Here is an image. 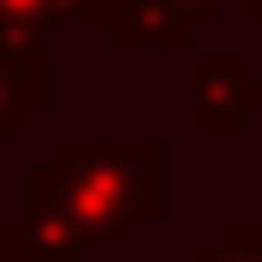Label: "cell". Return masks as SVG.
<instances>
[{
  "instance_id": "6da1fadb",
  "label": "cell",
  "mask_w": 262,
  "mask_h": 262,
  "mask_svg": "<svg viewBox=\"0 0 262 262\" xmlns=\"http://www.w3.org/2000/svg\"><path fill=\"white\" fill-rule=\"evenodd\" d=\"M49 177L85 244L128 250L165 207V146L152 134H61L49 146Z\"/></svg>"
},
{
  "instance_id": "7a4b0ae2",
  "label": "cell",
  "mask_w": 262,
  "mask_h": 262,
  "mask_svg": "<svg viewBox=\"0 0 262 262\" xmlns=\"http://www.w3.org/2000/svg\"><path fill=\"white\" fill-rule=\"evenodd\" d=\"M189 122L207 140H232L244 134L250 110H262V79H250L244 55H195L189 67Z\"/></svg>"
},
{
  "instance_id": "3957f363",
  "label": "cell",
  "mask_w": 262,
  "mask_h": 262,
  "mask_svg": "<svg viewBox=\"0 0 262 262\" xmlns=\"http://www.w3.org/2000/svg\"><path fill=\"white\" fill-rule=\"evenodd\" d=\"M12 244H25L37 262H85V232H79V220L67 213L61 189H55V177H49V165H37L31 177H25V207H18V220L12 226H0Z\"/></svg>"
},
{
  "instance_id": "277c9868",
  "label": "cell",
  "mask_w": 262,
  "mask_h": 262,
  "mask_svg": "<svg viewBox=\"0 0 262 262\" xmlns=\"http://www.w3.org/2000/svg\"><path fill=\"white\" fill-rule=\"evenodd\" d=\"M49 98H55V61L43 55V43L0 37V140H12L25 116L43 110Z\"/></svg>"
},
{
  "instance_id": "5b68a950",
  "label": "cell",
  "mask_w": 262,
  "mask_h": 262,
  "mask_svg": "<svg viewBox=\"0 0 262 262\" xmlns=\"http://www.w3.org/2000/svg\"><path fill=\"white\" fill-rule=\"evenodd\" d=\"M189 262H262V226L226 220V226H220V232H213Z\"/></svg>"
},
{
  "instance_id": "8992f818",
  "label": "cell",
  "mask_w": 262,
  "mask_h": 262,
  "mask_svg": "<svg viewBox=\"0 0 262 262\" xmlns=\"http://www.w3.org/2000/svg\"><path fill=\"white\" fill-rule=\"evenodd\" d=\"M49 25H55V0H0V37H12V43H43Z\"/></svg>"
},
{
  "instance_id": "52a82bcc",
  "label": "cell",
  "mask_w": 262,
  "mask_h": 262,
  "mask_svg": "<svg viewBox=\"0 0 262 262\" xmlns=\"http://www.w3.org/2000/svg\"><path fill=\"white\" fill-rule=\"evenodd\" d=\"M152 6H165L183 31H195V25H213V18H220V0H152Z\"/></svg>"
},
{
  "instance_id": "ba28073f",
  "label": "cell",
  "mask_w": 262,
  "mask_h": 262,
  "mask_svg": "<svg viewBox=\"0 0 262 262\" xmlns=\"http://www.w3.org/2000/svg\"><path fill=\"white\" fill-rule=\"evenodd\" d=\"M0 262H37V256H31V250H25V244H12V238H6V232H0Z\"/></svg>"
},
{
  "instance_id": "9c48e42d",
  "label": "cell",
  "mask_w": 262,
  "mask_h": 262,
  "mask_svg": "<svg viewBox=\"0 0 262 262\" xmlns=\"http://www.w3.org/2000/svg\"><path fill=\"white\" fill-rule=\"evenodd\" d=\"M244 12H250V18H256V25H262V0H244Z\"/></svg>"
}]
</instances>
